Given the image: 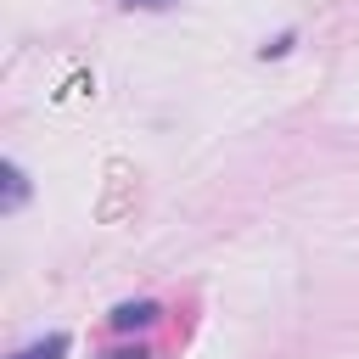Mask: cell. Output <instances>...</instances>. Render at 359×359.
Here are the masks:
<instances>
[{
    "mask_svg": "<svg viewBox=\"0 0 359 359\" xmlns=\"http://www.w3.org/2000/svg\"><path fill=\"white\" fill-rule=\"evenodd\" d=\"M157 303L151 297H140V303H118L112 309V331H146V325H157Z\"/></svg>",
    "mask_w": 359,
    "mask_h": 359,
    "instance_id": "6da1fadb",
    "label": "cell"
},
{
    "mask_svg": "<svg viewBox=\"0 0 359 359\" xmlns=\"http://www.w3.org/2000/svg\"><path fill=\"white\" fill-rule=\"evenodd\" d=\"M11 359H67V331H50V337H39V342L17 348Z\"/></svg>",
    "mask_w": 359,
    "mask_h": 359,
    "instance_id": "7a4b0ae2",
    "label": "cell"
},
{
    "mask_svg": "<svg viewBox=\"0 0 359 359\" xmlns=\"http://www.w3.org/2000/svg\"><path fill=\"white\" fill-rule=\"evenodd\" d=\"M28 202V174L17 168V163H6V196H0V213H17Z\"/></svg>",
    "mask_w": 359,
    "mask_h": 359,
    "instance_id": "3957f363",
    "label": "cell"
},
{
    "mask_svg": "<svg viewBox=\"0 0 359 359\" xmlns=\"http://www.w3.org/2000/svg\"><path fill=\"white\" fill-rule=\"evenodd\" d=\"M286 50H292V34H275L269 45H258V56H286Z\"/></svg>",
    "mask_w": 359,
    "mask_h": 359,
    "instance_id": "277c9868",
    "label": "cell"
},
{
    "mask_svg": "<svg viewBox=\"0 0 359 359\" xmlns=\"http://www.w3.org/2000/svg\"><path fill=\"white\" fill-rule=\"evenodd\" d=\"M107 359H151L146 348H123V353H107Z\"/></svg>",
    "mask_w": 359,
    "mask_h": 359,
    "instance_id": "5b68a950",
    "label": "cell"
},
{
    "mask_svg": "<svg viewBox=\"0 0 359 359\" xmlns=\"http://www.w3.org/2000/svg\"><path fill=\"white\" fill-rule=\"evenodd\" d=\"M140 6H174V0H140Z\"/></svg>",
    "mask_w": 359,
    "mask_h": 359,
    "instance_id": "8992f818",
    "label": "cell"
}]
</instances>
